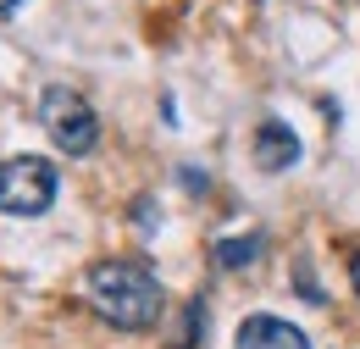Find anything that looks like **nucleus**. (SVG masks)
I'll list each match as a JSON object with an SVG mask.
<instances>
[{"instance_id": "f257e3e1", "label": "nucleus", "mask_w": 360, "mask_h": 349, "mask_svg": "<svg viewBox=\"0 0 360 349\" xmlns=\"http://www.w3.org/2000/svg\"><path fill=\"white\" fill-rule=\"evenodd\" d=\"M89 305L122 327V333H144L161 322L167 310V294H161V277L150 272L134 255H111V261H94L89 266Z\"/></svg>"}, {"instance_id": "f03ea898", "label": "nucleus", "mask_w": 360, "mask_h": 349, "mask_svg": "<svg viewBox=\"0 0 360 349\" xmlns=\"http://www.w3.org/2000/svg\"><path fill=\"white\" fill-rule=\"evenodd\" d=\"M39 122H45L50 144H56L61 156H89L94 144H100L94 106L78 94V89H67V84H50L45 94H39Z\"/></svg>"}, {"instance_id": "7ed1b4c3", "label": "nucleus", "mask_w": 360, "mask_h": 349, "mask_svg": "<svg viewBox=\"0 0 360 349\" xmlns=\"http://www.w3.org/2000/svg\"><path fill=\"white\" fill-rule=\"evenodd\" d=\"M56 205V167L45 156L0 161V217H45Z\"/></svg>"}, {"instance_id": "20e7f679", "label": "nucleus", "mask_w": 360, "mask_h": 349, "mask_svg": "<svg viewBox=\"0 0 360 349\" xmlns=\"http://www.w3.org/2000/svg\"><path fill=\"white\" fill-rule=\"evenodd\" d=\"M233 344H238V349H311V338H305V333H300L294 322H283V316H266V310H255V316H244V322H238Z\"/></svg>"}, {"instance_id": "39448f33", "label": "nucleus", "mask_w": 360, "mask_h": 349, "mask_svg": "<svg viewBox=\"0 0 360 349\" xmlns=\"http://www.w3.org/2000/svg\"><path fill=\"white\" fill-rule=\"evenodd\" d=\"M294 161H300V133L283 117H261L255 122V167L261 172H288Z\"/></svg>"}, {"instance_id": "423d86ee", "label": "nucleus", "mask_w": 360, "mask_h": 349, "mask_svg": "<svg viewBox=\"0 0 360 349\" xmlns=\"http://www.w3.org/2000/svg\"><path fill=\"white\" fill-rule=\"evenodd\" d=\"M261 250H266V239H261V233H244V239H222L211 255H217L222 272H238V266H255V261H261Z\"/></svg>"}, {"instance_id": "0eeeda50", "label": "nucleus", "mask_w": 360, "mask_h": 349, "mask_svg": "<svg viewBox=\"0 0 360 349\" xmlns=\"http://www.w3.org/2000/svg\"><path fill=\"white\" fill-rule=\"evenodd\" d=\"M194 333H205V300H200V294H194L188 310H183V333H178V344H172V349H188V344H194Z\"/></svg>"}, {"instance_id": "6e6552de", "label": "nucleus", "mask_w": 360, "mask_h": 349, "mask_svg": "<svg viewBox=\"0 0 360 349\" xmlns=\"http://www.w3.org/2000/svg\"><path fill=\"white\" fill-rule=\"evenodd\" d=\"M294 283H300V294H305L311 305H321V288H316V277H311V261H305V255L294 261Z\"/></svg>"}, {"instance_id": "1a4fd4ad", "label": "nucleus", "mask_w": 360, "mask_h": 349, "mask_svg": "<svg viewBox=\"0 0 360 349\" xmlns=\"http://www.w3.org/2000/svg\"><path fill=\"white\" fill-rule=\"evenodd\" d=\"M183 189H188V194H205V172H194V167H183Z\"/></svg>"}, {"instance_id": "9d476101", "label": "nucleus", "mask_w": 360, "mask_h": 349, "mask_svg": "<svg viewBox=\"0 0 360 349\" xmlns=\"http://www.w3.org/2000/svg\"><path fill=\"white\" fill-rule=\"evenodd\" d=\"M134 211H139V217H134V222H139V227H155V222H161V217H155V211H150V200H139Z\"/></svg>"}, {"instance_id": "9b49d317", "label": "nucleus", "mask_w": 360, "mask_h": 349, "mask_svg": "<svg viewBox=\"0 0 360 349\" xmlns=\"http://www.w3.org/2000/svg\"><path fill=\"white\" fill-rule=\"evenodd\" d=\"M349 277H355V300H360V250H349Z\"/></svg>"}, {"instance_id": "f8f14e48", "label": "nucleus", "mask_w": 360, "mask_h": 349, "mask_svg": "<svg viewBox=\"0 0 360 349\" xmlns=\"http://www.w3.org/2000/svg\"><path fill=\"white\" fill-rule=\"evenodd\" d=\"M17 6H22V0H0V17H6V11H17Z\"/></svg>"}]
</instances>
